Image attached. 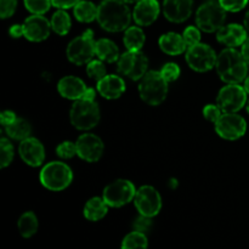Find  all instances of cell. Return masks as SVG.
<instances>
[{
	"instance_id": "obj_1",
	"label": "cell",
	"mask_w": 249,
	"mask_h": 249,
	"mask_svg": "<svg viewBox=\"0 0 249 249\" xmlns=\"http://www.w3.org/2000/svg\"><path fill=\"white\" fill-rule=\"evenodd\" d=\"M97 22L107 32H122L128 29L131 14L123 0H102L97 7Z\"/></svg>"
},
{
	"instance_id": "obj_2",
	"label": "cell",
	"mask_w": 249,
	"mask_h": 249,
	"mask_svg": "<svg viewBox=\"0 0 249 249\" xmlns=\"http://www.w3.org/2000/svg\"><path fill=\"white\" fill-rule=\"evenodd\" d=\"M215 67L220 79L228 84H240L247 78L248 63L242 53L235 48H228L221 51Z\"/></svg>"
},
{
	"instance_id": "obj_3",
	"label": "cell",
	"mask_w": 249,
	"mask_h": 249,
	"mask_svg": "<svg viewBox=\"0 0 249 249\" xmlns=\"http://www.w3.org/2000/svg\"><path fill=\"white\" fill-rule=\"evenodd\" d=\"M139 94L142 101L151 106H158L164 101L168 94V82L160 71H150L141 78Z\"/></svg>"
},
{
	"instance_id": "obj_4",
	"label": "cell",
	"mask_w": 249,
	"mask_h": 249,
	"mask_svg": "<svg viewBox=\"0 0 249 249\" xmlns=\"http://www.w3.org/2000/svg\"><path fill=\"white\" fill-rule=\"evenodd\" d=\"M71 123L78 130H89L100 122V108L95 100H75L71 107Z\"/></svg>"
},
{
	"instance_id": "obj_5",
	"label": "cell",
	"mask_w": 249,
	"mask_h": 249,
	"mask_svg": "<svg viewBox=\"0 0 249 249\" xmlns=\"http://www.w3.org/2000/svg\"><path fill=\"white\" fill-rule=\"evenodd\" d=\"M226 19V10L214 0L204 2L196 12V23L201 31L214 33L223 28Z\"/></svg>"
},
{
	"instance_id": "obj_6",
	"label": "cell",
	"mask_w": 249,
	"mask_h": 249,
	"mask_svg": "<svg viewBox=\"0 0 249 249\" xmlns=\"http://www.w3.org/2000/svg\"><path fill=\"white\" fill-rule=\"evenodd\" d=\"M73 180V173L66 163L50 162L41 169L40 182L51 191L67 189Z\"/></svg>"
},
{
	"instance_id": "obj_7",
	"label": "cell",
	"mask_w": 249,
	"mask_h": 249,
	"mask_svg": "<svg viewBox=\"0 0 249 249\" xmlns=\"http://www.w3.org/2000/svg\"><path fill=\"white\" fill-rule=\"evenodd\" d=\"M94 33L91 29H88L80 36L73 39L67 46V57L74 65L80 66L89 63L92 60L95 53Z\"/></svg>"
},
{
	"instance_id": "obj_8",
	"label": "cell",
	"mask_w": 249,
	"mask_h": 249,
	"mask_svg": "<svg viewBox=\"0 0 249 249\" xmlns=\"http://www.w3.org/2000/svg\"><path fill=\"white\" fill-rule=\"evenodd\" d=\"M148 60L141 50H128L117 61L118 72L131 80H139L147 73Z\"/></svg>"
},
{
	"instance_id": "obj_9",
	"label": "cell",
	"mask_w": 249,
	"mask_h": 249,
	"mask_svg": "<svg viewBox=\"0 0 249 249\" xmlns=\"http://www.w3.org/2000/svg\"><path fill=\"white\" fill-rule=\"evenodd\" d=\"M135 195L136 190L133 182L129 180L119 179L105 187L102 198L108 204V207L119 208L133 201Z\"/></svg>"
},
{
	"instance_id": "obj_10",
	"label": "cell",
	"mask_w": 249,
	"mask_h": 249,
	"mask_svg": "<svg viewBox=\"0 0 249 249\" xmlns=\"http://www.w3.org/2000/svg\"><path fill=\"white\" fill-rule=\"evenodd\" d=\"M247 104V91L240 84H228L219 91L216 105L223 113H237Z\"/></svg>"
},
{
	"instance_id": "obj_11",
	"label": "cell",
	"mask_w": 249,
	"mask_h": 249,
	"mask_svg": "<svg viewBox=\"0 0 249 249\" xmlns=\"http://www.w3.org/2000/svg\"><path fill=\"white\" fill-rule=\"evenodd\" d=\"M216 60L215 51L207 44L199 43L187 48L186 62L196 72H208L216 65Z\"/></svg>"
},
{
	"instance_id": "obj_12",
	"label": "cell",
	"mask_w": 249,
	"mask_h": 249,
	"mask_svg": "<svg viewBox=\"0 0 249 249\" xmlns=\"http://www.w3.org/2000/svg\"><path fill=\"white\" fill-rule=\"evenodd\" d=\"M136 209L141 215L153 218L157 215L162 208V198L157 190L152 186H141L136 191L134 198Z\"/></svg>"
},
{
	"instance_id": "obj_13",
	"label": "cell",
	"mask_w": 249,
	"mask_h": 249,
	"mask_svg": "<svg viewBox=\"0 0 249 249\" xmlns=\"http://www.w3.org/2000/svg\"><path fill=\"white\" fill-rule=\"evenodd\" d=\"M247 130L245 118L237 113H223L215 123V131L225 140H237L242 138Z\"/></svg>"
},
{
	"instance_id": "obj_14",
	"label": "cell",
	"mask_w": 249,
	"mask_h": 249,
	"mask_svg": "<svg viewBox=\"0 0 249 249\" xmlns=\"http://www.w3.org/2000/svg\"><path fill=\"white\" fill-rule=\"evenodd\" d=\"M77 155L85 162H97L104 153V142L95 134H83L78 138Z\"/></svg>"
},
{
	"instance_id": "obj_15",
	"label": "cell",
	"mask_w": 249,
	"mask_h": 249,
	"mask_svg": "<svg viewBox=\"0 0 249 249\" xmlns=\"http://www.w3.org/2000/svg\"><path fill=\"white\" fill-rule=\"evenodd\" d=\"M24 38L31 41H43L50 36L51 23L43 15H32L23 22Z\"/></svg>"
},
{
	"instance_id": "obj_16",
	"label": "cell",
	"mask_w": 249,
	"mask_h": 249,
	"mask_svg": "<svg viewBox=\"0 0 249 249\" xmlns=\"http://www.w3.org/2000/svg\"><path fill=\"white\" fill-rule=\"evenodd\" d=\"M19 156L26 164L39 167L45 160V150L40 141L36 138H27L21 141L18 147Z\"/></svg>"
},
{
	"instance_id": "obj_17",
	"label": "cell",
	"mask_w": 249,
	"mask_h": 249,
	"mask_svg": "<svg viewBox=\"0 0 249 249\" xmlns=\"http://www.w3.org/2000/svg\"><path fill=\"white\" fill-rule=\"evenodd\" d=\"M192 7L194 0H164L163 14L168 21L181 23L191 16Z\"/></svg>"
},
{
	"instance_id": "obj_18",
	"label": "cell",
	"mask_w": 249,
	"mask_h": 249,
	"mask_svg": "<svg viewBox=\"0 0 249 249\" xmlns=\"http://www.w3.org/2000/svg\"><path fill=\"white\" fill-rule=\"evenodd\" d=\"M160 10L157 0H140L134 7L133 18L139 26H151L157 19Z\"/></svg>"
},
{
	"instance_id": "obj_19",
	"label": "cell",
	"mask_w": 249,
	"mask_h": 249,
	"mask_svg": "<svg viewBox=\"0 0 249 249\" xmlns=\"http://www.w3.org/2000/svg\"><path fill=\"white\" fill-rule=\"evenodd\" d=\"M248 33L246 28L241 24L231 23L228 26L223 27L216 33V39L219 43L229 46V48H236V46L243 45L247 40Z\"/></svg>"
},
{
	"instance_id": "obj_20",
	"label": "cell",
	"mask_w": 249,
	"mask_h": 249,
	"mask_svg": "<svg viewBox=\"0 0 249 249\" xmlns=\"http://www.w3.org/2000/svg\"><path fill=\"white\" fill-rule=\"evenodd\" d=\"M97 91L105 99H118L125 91V83L119 75H106L100 82H97Z\"/></svg>"
},
{
	"instance_id": "obj_21",
	"label": "cell",
	"mask_w": 249,
	"mask_h": 249,
	"mask_svg": "<svg viewBox=\"0 0 249 249\" xmlns=\"http://www.w3.org/2000/svg\"><path fill=\"white\" fill-rule=\"evenodd\" d=\"M87 89L88 88L85 87L84 82L74 75L63 77L57 84V90L61 96L68 100H74V101L82 99Z\"/></svg>"
},
{
	"instance_id": "obj_22",
	"label": "cell",
	"mask_w": 249,
	"mask_h": 249,
	"mask_svg": "<svg viewBox=\"0 0 249 249\" xmlns=\"http://www.w3.org/2000/svg\"><path fill=\"white\" fill-rule=\"evenodd\" d=\"M158 44H160V48L162 49L163 53L172 56L180 55L187 48L184 36L178 33H174V32L163 34L160 38V40H158Z\"/></svg>"
},
{
	"instance_id": "obj_23",
	"label": "cell",
	"mask_w": 249,
	"mask_h": 249,
	"mask_svg": "<svg viewBox=\"0 0 249 249\" xmlns=\"http://www.w3.org/2000/svg\"><path fill=\"white\" fill-rule=\"evenodd\" d=\"M95 53L101 61L107 63H113L119 60V49L109 39H99L95 44Z\"/></svg>"
},
{
	"instance_id": "obj_24",
	"label": "cell",
	"mask_w": 249,
	"mask_h": 249,
	"mask_svg": "<svg viewBox=\"0 0 249 249\" xmlns=\"http://www.w3.org/2000/svg\"><path fill=\"white\" fill-rule=\"evenodd\" d=\"M107 212H108V204L105 202L104 198L94 197L85 203L84 216L90 221L101 220L106 216Z\"/></svg>"
},
{
	"instance_id": "obj_25",
	"label": "cell",
	"mask_w": 249,
	"mask_h": 249,
	"mask_svg": "<svg viewBox=\"0 0 249 249\" xmlns=\"http://www.w3.org/2000/svg\"><path fill=\"white\" fill-rule=\"evenodd\" d=\"M5 131H6L7 136L14 140L22 141L24 139L29 138L31 135V124L23 118H16L15 122H12L11 124L5 126Z\"/></svg>"
},
{
	"instance_id": "obj_26",
	"label": "cell",
	"mask_w": 249,
	"mask_h": 249,
	"mask_svg": "<svg viewBox=\"0 0 249 249\" xmlns=\"http://www.w3.org/2000/svg\"><path fill=\"white\" fill-rule=\"evenodd\" d=\"M75 18L83 23H90L97 18V7L94 2L82 0L74 6Z\"/></svg>"
},
{
	"instance_id": "obj_27",
	"label": "cell",
	"mask_w": 249,
	"mask_h": 249,
	"mask_svg": "<svg viewBox=\"0 0 249 249\" xmlns=\"http://www.w3.org/2000/svg\"><path fill=\"white\" fill-rule=\"evenodd\" d=\"M123 41L128 50H141L145 44V33L140 27H129L125 29Z\"/></svg>"
},
{
	"instance_id": "obj_28",
	"label": "cell",
	"mask_w": 249,
	"mask_h": 249,
	"mask_svg": "<svg viewBox=\"0 0 249 249\" xmlns=\"http://www.w3.org/2000/svg\"><path fill=\"white\" fill-rule=\"evenodd\" d=\"M18 231L24 238H29L38 231V219L33 212H26L18 219Z\"/></svg>"
},
{
	"instance_id": "obj_29",
	"label": "cell",
	"mask_w": 249,
	"mask_h": 249,
	"mask_svg": "<svg viewBox=\"0 0 249 249\" xmlns=\"http://www.w3.org/2000/svg\"><path fill=\"white\" fill-rule=\"evenodd\" d=\"M51 28L53 32L60 36H66L71 29V18L70 15L65 11V10L60 9L53 15L51 17Z\"/></svg>"
},
{
	"instance_id": "obj_30",
	"label": "cell",
	"mask_w": 249,
	"mask_h": 249,
	"mask_svg": "<svg viewBox=\"0 0 249 249\" xmlns=\"http://www.w3.org/2000/svg\"><path fill=\"white\" fill-rule=\"evenodd\" d=\"M148 241L145 233L133 231L124 237L122 249H147Z\"/></svg>"
},
{
	"instance_id": "obj_31",
	"label": "cell",
	"mask_w": 249,
	"mask_h": 249,
	"mask_svg": "<svg viewBox=\"0 0 249 249\" xmlns=\"http://www.w3.org/2000/svg\"><path fill=\"white\" fill-rule=\"evenodd\" d=\"M0 167L6 168L14 160V146L6 138L0 140Z\"/></svg>"
},
{
	"instance_id": "obj_32",
	"label": "cell",
	"mask_w": 249,
	"mask_h": 249,
	"mask_svg": "<svg viewBox=\"0 0 249 249\" xmlns=\"http://www.w3.org/2000/svg\"><path fill=\"white\" fill-rule=\"evenodd\" d=\"M24 6L33 15H44L53 5L51 0H23Z\"/></svg>"
},
{
	"instance_id": "obj_33",
	"label": "cell",
	"mask_w": 249,
	"mask_h": 249,
	"mask_svg": "<svg viewBox=\"0 0 249 249\" xmlns=\"http://www.w3.org/2000/svg\"><path fill=\"white\" fill-rule=\"evenodd\" d=\"M87 73L91 79L100 82L102 78L106 77V67H105L104 62L99 60L90 61L87 66Z\"/></svg>"
},
{
	"instance_id": "obj_34",
	"label": "cell",
	"mask_w": 249,
	"mask_h": 249,
	"mask_svg": "<svg viewBox=\"0 0 249 249\" xmlns=\"http://www.w3.org/2000/svg\"><path fill=\"white\" fill-rule=\"evenodd\" d=\"M56 153H57L58 157L63 158V160H70V158L74 157L77 155V146H75V143L71 142V141H65V142L57 146Z\"/></svg>"
},
{
	"instance_id": "obj_35",
	"label": "cell",
	"mask_w": 249,
	"mask_h": 249,
	"mask_svg": "<svg viewBox=\"0 0 249 249\" xmlns=\"http://www.w3.org/2000/svg\"><path fill=\"white\" fill-rule=\"evenodd\" d=\"M180 72H181V71H180V67L174 62L165 63L162 67V70H160V73H162V75L165 78V80H167L168 83L177 80L178 78H179Z\"/></svg>"
},
{
	"instance_id": "obj_36",
	"label": "cell",
	"mask_w": 249,
	"mask_h": 249,
	"mask_svg": "<svg viewBox=\"0 0 249 249\" xmlns=\"http://www.w3.org/2000/svg\"><path fill=\"white\" fill-rule=\"evenodd\" d=\"M182 36H184L185 41H186L187 48L197 45V44H199V41H201V32L198 31V28H196V27L194 26L187 27L184 31Z\"/></svg>"
},
{
	"instance_id": "obj_37",
	"label": "cell",
	"mask_w": 249,
	"mask_h": 249,
	"mask_svg": "<svg viewBox=\"0 0 249 249\" xmlns=\"http://www.w3.org/2000/svg\"><path fill=\"white\" fill-rule=\"evenodd\" d=\"M203 116L207 121L215 124L220 119V117L223 116V111H221L218 105H207L203 108Z\"/></svg>"
},
{
	"instance_id": "obj_38",
	"label": "cell",
	"mask_w": 249,
	"mask_h": 249,
	"mask_svg": "<svg viewBox=\"0 0 249 249\" xmlns=\"http://www.w3.org/2000/svg\"><path fill=\"white\" fill-rule=\"evenodd\" d=\"M219 2L226 11L237 12L247 6L248 0H219Z\"/></svg>"
},
{
	"instance_id": "obj_39",
	"label": "cell",
	"mask_w": 249,
	"mask_h": 249,
	"mask_svg": "<svg viewBox=\"0 0 249 249\" xmlns=\"http://www.w3.org/2000/svg\"><path fill=\"white\" fill-rule=\"evenodd\" d=\"M17 7V0H0V16L7 18L15 14Z\"/></svg>"
},
{
	"instance_id": "obj_40",
	"label": "cell",
	"mask_w": 249,
	"mask_h": 249,
	"mask_svg": "<svg viewBox=\"0 0 249 249\" xmlns=\"http://www.w3.org/2000/svg\"><path fill=\"white\" fill-rule=\"evenodd\" d=\"M151 225H152V218L141 215V214L139 218L135 219V221H134L133 224L134 231H139V232H142V233H145L146 231L150 230Z\"/></svg>"
},
{
	"instance_id": "obj_41",
	"label": "cell",
	"mask_w": 249,
	"mask_h": 249,
	"mask_svg": "<svg viewBox=\"0 0 249 249\" xmlns=\"http://www.w3.org/2000/svg\"><path fill=\"white\" fill-rule=\"evenodd\" d=\"M79 1H82V0H51L53 6L62 10L70 9V7H74Z\"/></svg>"
},
{
	"instance_id": "obj_42",
	"label": "cell",
	"mask_w": 249,
	"mask_h": 249,
	"mask_svg": "<svg viewBox=\"0 0 249 249\" xmlns=\"http://www.w3.org/2000/svg\"><path fill=\"white\" fill-rule=\"evenodd\" d=\"M16 118H17L16 114H15L12 111H4L1 112V114H0V122H1V124L4 126L11 124L12 122H15V119Z\"/></svg>"
},
{
	"instance_id": "obj_43",
	"label": "cell",
	"mask_w": 249,
	"mask_h": 249,
	"mask_svg": "<svg viewBox=\"0 0 249 249\" xmlns=\"http://www.w3.org/2000/svg\"><path fill=\"white\" fill-rule=\"evenodd\" d=\"M9 33L12 38H19V36H24L23 26H22V24H14V26L10 28Z\"/></svg>"
},
{
	"instance_id": "obj_44",
	"label": "cell",
	"mask_w": 249,
	"mask_h": 249,
	"mask_svg": "<svg viewBox=\"0 0 249 249\" xmlns=\"http://www.w3.org/2000/svg\"><path fill=\"white\" fill-rule=\"evenodd\" d=\"M241 53H242V55H243V57H245L246 62H247L248 66H249V39H247V40L243 43L242 50H241Z\"/></svg>"
},
{
	"instance_id": "obj_45",
	"label": "cell",
	"mask_w": 249,
	"mask_h": 249,
	"mask_svg": "<svg viewBox=\"0 0 249 249\" xmlns=\"http://www.w3.org/2000/svg\"><path fill=\"white\" fill-rule=\"evenodd\" d=\"M95 96H96V92H95L94 89H90V88H88L87 91H85L84 96L82 97V99H87V100H95Z\"/></svg>"
},
{
	"instance_id": "obj_46",
	"label": "cell",
	"mask_w": 249,
	"mask_h": 249,
	"mask_svg": "<svg viewBox=\"0 0 249 249\" xmlns=\"http://www.w3.org/2000/svg\"><path fill=\"white\" fill-rule=\"evenodd\" d=\"M245 28L246 31H247L248 36H249V11L246 14V17H245Z\"/></svg>"
},
{
	"instance_id": "obj_47",
	"label": "cell",
	"mask_w": 249,
	"mask_h": 249,
	"mask_svg": "<svg viewBox=\"0 0 249 249\" xmlns=\"http://www.w3.org/2000/svg\"><path fill=\"white\" fill-rule=\"evenodd\" d=\"M243 87H245V89H246V91H247V94H249V75L245 79V85H243Z\"/></svg>"
},
{
	"instance_id": "obj_48",
	"label": "cell",
	"mask_w": 249,
	"mask_h": 249,
	"mask_svg": "<svg viewBox=\"0 0 249 249\" xmlns=\"http://www.w3.org/2000/svg\"><path fill=\"white\" fill-rule=\"evenodd\" d=\"M124 2H128V4H131V2H138L140 1V0H123Z\"/></svg>"
},
{
	"instance_id": "obj_49",
	"label": "cell",
	"mask_w": 249,
	"mask_h": 249,
	"mask_svg": "<svg viewBox=\"0 0 249 249\" xmlns=\"http://www.w3.org/2000/svg\"><path fill=\"white\" fill-rule=\"evenodd\" d=\"M247 112L249 113V100H248V102H247Z\"/></svg>"
}]
</instances>
